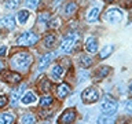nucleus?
I'll use <instances>...</instances> for the list:
<instances>
[{
    "label": "nucleus",
    "mask_w": 132,
    "mask_h": 124,
    "mask_svg": "<svg viewBox=\"0 0 132 124\" xmlns=\"http://www.w3.org/2000/svg\"><path fill=\"white\" fill-rule=\"evenodd\" d=\"M32 64V58H30V54L28 52H18L12 57L11 59V66L14 69H28Z\"/></svg>",
    "instance_id": "1"
},
{
    "label": "nucleus",
    "mask_w": 132,
    "mask_h": 124,
    "mask_svg": "<svg viewBox=\"0 0 132 124\" xmlns=\"http://www.w3.org/2000/svg\"><path fill=\"white\" fill-rule=\"evenodd\" d=\"M118 109V103L114 98H111L110 95H105L103 97V101L101 103V110L103 112V114H109L113 116Z\"/></svg>",
    "instance_id": "2"
},
{
    "label": "nucleus",
    "mask_w": 132,
    "mask_h": 124,
    "mask_svg": "<svg viewBox=\"0 0 132 124\" xmlns=\"http://www.w3.org/2000/svg\"><path fill=\"white\" fill-rule=\"evenodd\" d=\"M39 37L36 36V33L33 32H23L22 35L18 37L16 40V44L18 45H23V47H29V45H33L35 43H37Z\"/></svg>",
    "instance_id": "3"
},
{
    "label": "nucleus",
    "mask_w": 132,
    "mask_h": 124,
    "mask_svg": "<svg viewBox=\"0 0 132 124\" xmlns=\"http://www.w3.org/2000/svg\"><path fill=\"white\" fill-rule=\"evenodd\" d=\"M81 99L84 103H95L99 99V91L94 87H88L81 92Z\"/></svg>",
    "instance_id": "4"
},
{
    "label": "nucleus",
    "mask_w": 132,
    "mask_h": 124,
    "mask_svg": "<svg viewBox=\"0 0 132 124\" xmlns=\"http://www.w3.org/2000/svg\"><path fill=\"white\" fill-rule=\"evenodd\" d=\"M105 18L110 24H120L124 18V14L120 8H110V10H107Z\"/></svg>",
    "instance_id": "5"
},
{
    "label": "nucleus",
    "mask_w": 132,
    "mask_h": 124,
    "mask_svg": "<svg viewBox=\"0 0 132 124\" xmlns=\"http://www.w3.org/2000/svg\"><path fill=\"white\" fill-rule=\"evenodd\" d=\"M77 40H78V35H77V33H73V35H70V36H66L63 39V41H62V44H61V50L63 52H70L74 48Z\"/></svg>",
    "instance_id": "6"
},
{
    "label": "nucleus",
    "mask_w": 132,
    "mask_h": 124,
    "mask_svg": "<svg viewBox=\"0 0 132 124\" xmlns=\"http://www.w3.org/2000/svg\"><path fill=\"white\" fill-rule=\"evenodd\" d=\"M74 120H76V112H74V109H66L63 113L59 116L58 123L59 124H70V123H73Z\"/></svg>",
    "instance_id": "7"
},
{
    "label": "nucleus",
    "mask_w": 132,
    "mask_h": 124,
    "mask_svg": "<svg viewBox=\"0 0 132 124\" xmlns=\"http://www.w3.org/2000/svg\"><path fill=\"white\" fill-rule=\"evenodd\" d=\"M54 57H55L54 52H48V54H45V55L41 57L40 61H39V70H44L45 68H47V66L50 65V62L54 59Z\"/></svg>",
    "instance_id": "8"
},
{
    "label": "nucleus",
    "mask_w": 132,
    "mask_h": 124,
    "mask_svg": "<svg viewBox=\"0 0 132 124\" xmlns=\"http://www.w3.org/2000/svg\"><path fill=\"white\" fill-rule=\"evenodd\" d=\"M4 80H6L7 83H12V84H15V83H19L21 81V74L16 73V72H11V70H8V72L4 73Z\"/></svg>",
    "instance_id": "9"
},
{
    "label": "nucleus",
    "mask_w": 132,
    "mask_h": 124,
    "mask_svg": "<svg viewBox=\"0 0 132 124\" xmlns=\"http://www.w3.org/2000/svg\"><path fill=\"white\" fill-rule=\"evenodd\" d=\"M15 26V18L12 15H7L4 18L0 19V28H6V29H14Z\"/></svg>",
    "instance_id": "10"
},
{
    "label": "nucleus",
    "mask_w": 132,
    "mask_h": 124,
    "mask_svg": "<svg viewBox=\"0 0 132 124\" xmlns=\"http://www.w3.org/2000/svg\"><path fill=\"white\" fill-rule=\"evenodd\" d=\"M85 51L91 52V54L98 51V41H96L95 37H88V39H87V41H85Z\"/></svg>",
    "instance_id": "11"
},
{
    "label": "nucleus",
    "mask_w": 132,
    "mask_h": 124,
    "mask_svg": "<svg viewBox=\"0 0 132 124\" xmlns=\"http://www.w3.org/2000/svg\"><path fill=\"white\" fill-rule=\"evenodd\" d=\"M99 12H101V10H99L98 7L91 8L88 11V14H87V21H88V22H95V21L99 18Z\"/></svg>",
    "instance_id": "12"
},
{
    "label": "nucleus",
    "mask_w": 132,
    "mask_h": 124,
    "mask_svg": "<svg viewBox=\"0 0 132 124\" xmlns=\"http://www.w3.org/2000/svg\"><path fill=\"white\" fill-rule=\"evenodd\" d=\"M70 94V87L68 84H59V87H58V97L59 98H66L68 95Z\"/></svg>",
    "instance_id": "13"
},
{
    "label": "nucleus",
    "mask_w": 132,
    "mask_h": 124,
    "mask_svg": "<svg viewBox=\"0 0 132 124\" xmlns=\"http://www.w3.org/2000/svg\"><path fill=\"white\" fill-rule=\"evenodd\" d=\"M36 101H37V97H36L35 92H32V91H28V92L22 97V103H25V105H29V103L36 102Z\"/></svg>",
    "instance_id": "14"
},
{
    "label": "nucleus",
    "mask_w": 132,
    "mask_h": 124,
    "mask_svg": "<svg viewBox=\"0 0 132 124\" xmlns=\"http://www.w3.org/2000/svg\"><path fill=\"white\" fill-rule=\"evenodd\" d=\"M98 124H114V117L109 114H101L96 120Z\"/></svg>",
    "instance_id": "15"
},
{
    "label": "nucleus",
    "mask_w": 132,
    "mask_h": 124,
    "mask_svg": "<svg viewBox=\"0 0 132 124\" xmlns=\"http://www.w3.org/2000/svg\"><path fill=\"white\" fill-rule=\"evenodd\" d=\"M55 41H56V36L52 35V33H48V35L44 37V45L47 48L54 47V45H55Z\"/></svg>",
    "instance_id": "16"
},
{
    "label": "nucleus",
    "mask_w": 132,
    "mask_h": 124,
    "mask_svg": "<svg viewBox=\"0 0 132 124\" xmlns=\"http://www.w3.org/2000/svg\"><path fill=\"white\" fill-rule=\"evenodd\" d=\"M62 73H63V69L61 68V65H55L51 70V77L54 79V80H59Z\"/></svg>",
    "instance_id": "17"
},
{
    "label": "nucleus",
    "mask_w": 132,
    "mask_h": 124,
    "mask_svg": "<svg viewBox=\"0 0 132 124\" xmlns=\"http://www.w3.org/2000/svg\"><path fill=\"white\" fill-rule=\"evenodd\" d=\"M14 116L10 113H2L0 114V124H12Z\"/></svg>",
    "instance_id": "18"
},
{
    "label": "nucleus",
    "mask_w": 132,
    "mask_h": 124,
    "mask_svg": "<svg viewBox=\"0 0 132 124\" xmlns=\"http://www.w3.org/2000/svg\"><path fill=\"white\" fill-rule=\"evenodd\" d=\"M23 88H25V84L19 86L18 88H16V90L14 91V92H12V98H11V102L14 103V105H15L16 102H18V99H19V97H21V94H22V90H23Z\"/></svg>",
    "instance_id": "19"
},
{
    "label": "nucleus",
    "mask_w": 132,
    "mask_h": 124,
    "mask_svg": "<svg viewBox=\"0 0 132 124\" xmlns=\"http://www.w3.org/2000/svg\"><path fill=\"white\" fill-rule=\"evenodd\" d=\"M111 52H113V45H106L102 51H99V58H101V59H105V58H107Z\"/></svg>",
    "instance_id": "20"
},
{
    "label": "nucleus",
    "mask_w": 132,
    "mask_h": 124,
    "mask_svg": "<svg viewBox=\"0 0 132 124\" xmlns=\"http://www.w3.org/2000/svg\"><path fill=\"white\" fill-rule=\"evenodd\" d=\"M21 123L22 124H35L36 119H35V116H33L32 113H26L22 119H21Z\"/></svg>",
    "instance_id": "21"
},
{
    "label": "nucleus",
    "mask_w": 132,
    "mask_h": 124,
    "mask_svg": "<svg viewBox=\"0 0 132 124\" xmlns=\"http://www.w3.org/2000/svg\"><path fill=\"white\" fill-rule=\"evenodd\" d=\"M76 11H77V4L73 3V2L69 3L68 6L65 7V14H66V15H73Z\"/></svg>",
    "instance_id": "22"
},
{
    "label": "nucleus",
    "mask_w": 132,
    "mask_h": 124,
    "mask_svg": "<svg viewBox=\"0 0 132 124\" xmlns=\"http://www.w3.org/2000/svg\"><path fill=\"white\" fill-rule=\"evenodd\" d=\"M80 65L82 68H88V66L92 65V59H91V57L88 55H81L80 57Z\"/></svg>",
    "instance_id": "23"
},
{
    "label": "nucleus",
    "mask_w": 132,
    "mask_h": 124,
    "mask_svg": "<svg viewBox=\"0 0 132 124\" xmlns=\"http://www.w3.org/2000/svg\"><path fill=\"white\" fill-rule=\"evenodd\" d=\"M28 18H29V12L26 10H22V11L18 12V21L21 24H25L28 21Z\"/></svg>",
    "instance_id": "24"
},
{
    "label": "nucleus",
    "mask_w": 132,
    "mask_h": 124,
    "mask_svg": "<svg viewBox=\"0 0 132 124\" xmlns=\"http://www.w3.org/2000/svg\"><path fill=\"white\" fill-rule=\"evenodd\" d=\"M52 103V97H50V95H45L40 99V106H50Z\"/></svg>",
    "instance_id": "25"
},
{
    "label": "nucleus",
    "mask_w": 132,
    "mask_h": 124,
    "mask_svg": "<svg viewBox=\"0 0 132 124\" xmlns=\"http://www.w3.org/2000/svg\"><path fill=\"white\" fill-rule=\"evenodd\" d=\"M18 6H19V0H8L6 3V8H8V10H14Z\"/></svg>",
    "instance_id": "26"
},
{
    "label": "nucleus",
    "mask_w": 132,
    "mask_h": 124,
    "mask_svg": "<svg viewBox=\"0 0 132 124\" xmlns=\"http://www.w3.org/2000/svg\"><path fill=\"white\" fill-rule=\"evenodd\" d=\"M107 73H109V68H107V66H103V68H101V70L96 72V77L102 79V77H105Z\"/></svg>",
    "instance_id": "27"
},
{
    "label": "nucleus",
    "mask_w": 132,
    "mask_h": 124,
    "mask_svg": "<svg viewBox=\"0 0 132 124\" xmlns=\"http://www.w3.org/2000/svg\"><path fill=\"white\" fill-rule=\"evenodd\" d=\"M40 2L41 0H25V4H26L29 8H36L37 6H39Z\"/></svg>",
    "instance_id": "28"
},
{
    "label": "nucleus",
    "mask_w": 132,
    "mask_h": 124,
    "mask_svg": "<svg viewBox=\"0 0 132 124\" xmlns=\"http://www.w3.org/2000/svg\"><path fill=\"white\" fill-rule=\"evenodd\" d=\"M59 22H61V21H59V18L51 19V21H50V22H48V28H50V29H54V28L59 26Z\"/></svg>",
    "instance_id": "29"
},
{
    "label": "nucleus",
    "mask_w": 132,
    "mask_h": 124,
    "mask_svg": "<svg viewBox=\"0 0 132 124\" xmlns=\"http://www.w3.org/2000/svg\"><path fill=\"white\" fill-rule=\"evenodd\" d=\"M40 88L43 90V91H48V88H50V83H48L47 79H43V80H41V83H40Z\"/></svg>",
    "instance_id": "30"
},
{
    "label": "nucleus",
    "mask_w": 132,
    "mask_h": 124,
    "mask_svg": "<svg viewBox=\"0 0 132 124\" xmlns=\"http://www.w3.org/2000/svg\"><path fill=\"white\" fill-rule=\"evenodd\" d=\"M48 12H41V14H40V17H39V22H43V21H44V22H47V21H48Z\"/></svg>",
    "instance_id": "31"
},
{
    "label": "nucleus",
    "mask_w": 132,
    "mask_h": 124,
    "mask_svg": "<svg viewBox=\"0 0 132 124\" xmlns=\"http://www.w3.org/2000/svg\"><path fill=\"white\" fill-rule=\"evenodd\" d=\"M7 102H8L7 97H6V95H2V97H0V107H4L7 105Z\"/></svg>",
    "instance_id": "32"
},
{
    "label": "nucleus",
    "mask_w": 132,
    "mask_h": 124,
    "mask_svg": "<svg viewBox=\"0 0 132 124\" xmlns=\"http://www.w3.org/2000/svg\"><path fill=\"white\" fill-rule=\"evenodd\" d=\"M6 54V47H0V57H4Z\"/></svg>",
    "instance_id": "33"
},
{
    "label": "nucleus",
    "mask_w": 132,
    "mask_h": 124,
    "mask_svg": "<svg viewBox=\"0 0 132 124\" xmlns=\"http://www.w3.org/2000/svg\"><path fill=\"white\" fill-rule=\"evenodd\" d=\"M62 2V0H52V3H54V6H58V4H59Z\"/></svg>",
    "instance_id": "34"
},
{
    "label": "nucleus",
    "mask_w": 132,
    "mask_h": 124,
    "mask_svg": "<svg viewBox=\"0 0 132 124\" xmlns=\"http://www.w3.org/2000/svg\"><path fill=\"white\" fill-rule=\"evenodd\" d=\"M128 91H129V94L132 95V83H131V84H129V88H128Z\"/></svg>",
    "instance_id": "35"
},
{
    "label": "nucleus",
    "mask_w": 132,
    "mask_h": 124,
    "mask_svg": "<svg viewBox=\"0 0 132 124\" xmlns=\"http://www.w3.org/2000/svg\"><path fill=\"white\" fill-rule=\"evenodd\" d=\"M2 69H3V62L0 61V70H2Z\"/></svg>",
    "instance_id": "36"
},
{
    "label": "nucleus",
    "mask_w": 132,
    "mask_h": 124,
    "mask_svg": "<svg viewBox=\"0 0 132 124\" xmlns=\"http://www.w3.org/2000/svg\"><path fill=\"white\" fill-rule=\"evenodd\" d=\"M106 2H113V0H106Z\"/></svg>",
    "instance_id": "37"
}]
</instances>
